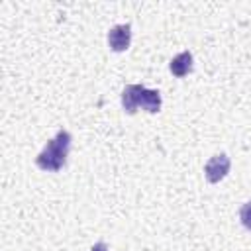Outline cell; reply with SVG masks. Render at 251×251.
Segmentation results:
<instances>
[{
  "mask_svg": "<svg viewBox=\"0 0 251 251\" xmlns=\"http://www.w3.org/2000/svg\"><path fill=\"white\" fill-rule=\"evenodd\" d=\"M90 251H108V247H106V243H102V241H100V243H94Z\"/></svg>",
  "mask_w": 251,
  "mask_h": 251,
  "instance_id": "8",
  "label": "cell"
},
{
  "mask_svg": "<svg viewBox=\"0 0 251 251\" xmlns=\"http://www.w3.org/2000/svg\"><path fill=\"white\" fill-rule=\"evenodd\" d=\"M145 86L141 84H127L124 90H122V106L127 114H133L135 108L139 106L141 102V94H143Z\"/></svg>",
  "mask_w": 251,
  "mask_h": 251,
  "instance_id": "4",
  "label": "cell"
},
{
  "mask_svg": "<svg viewBox=\"0 0 251 251\" xmlns=\"http://www.w3.org/2000/svg\"><path fill=\"white\" fill-rule=\"evenodd\" d=\"M169 71L175 76H186L192 71V55H190V51H182L176 57H173L171 63H169Z\"/></svg>",
  "mask_w": 251,
  "mask_h": 251,
  "instance_id": "5",
  "label": "cell"
},
{
  "mask_svg": "<svg viewBox=\"0 0 251 251\" xmlns=\"http://www.w3.org/2000/svg\"><path fill=\"white\" fill-rule=\"evenodd\" d=\"M239 220H241V224H243L247 229H251V200L241 206V210H239Z\"/></svg>",
  "mask_w": 251,
  "mask_h": 251,
  "instance_id": "7",
  "label": "cell"
},
{
  "mask_svg": "<svg viewBox=\"0 0 251 251\" xmlns=\"http://www.w3.org/2000/svg\"><path fill=\"white\" fill-rule=\"evenodd\" d=\"M229 165H231V161H229V157L226 153H220V155L210 157L208 163L204 165V176H206V180L212 182V184L220 182L229 173Z\"/></svg>",
  "mask_w": 251,
  "mask_h": 251,
  "instance_id": "2",
  "label": "cell"
},
{
  "mask_svg": "<svg viewBox=\"0 0 251 251\" xmlns=\"http://www.w3.org/2000/svg\"><path fill=\"white\" fill-rule=\"evenodd\" d=\"M139 106L145 112H149V114H157L161 110V92L159 90H153V88H145L143 94H141Z\"/></svg>",
  "mask_w": 251,
  "mask_h": 251,
  "instance_id": "6",
  "label": "cell"
},
{
  "mask_svg": "<svg viewBox=\"0 0 251 251\" xmlns=\"http://www.w3.org/2000/svg\"><path fill=\"white\" fill-rule=\"evenodd\" d=\"M131 41V25L120 24L108 31V45L112 51H126Z\"/></svg>",
  "mask_w": 251,
  "mask_h": 251,
  "instance_id": "3",
  "label": "cell"
},
{
  "mask_svg": "<svg viewBox=\"0 0 251 251\" xmlns=\"http://www.w3.org/2000/svg\"><path fill=\"white\" fill-rule=\"evenodd\" d=\"M71 141H73L71 133L61 129L53 139H49L45 143L41 153L35 157V165L47 173H55V171L63 169L67 155H69V149H71Z\"/></svg>",
  "mask_w": 251,
  "mask_h": 251,
  "instance_id": "1",
  "label": "cell"
}]
</instances>
